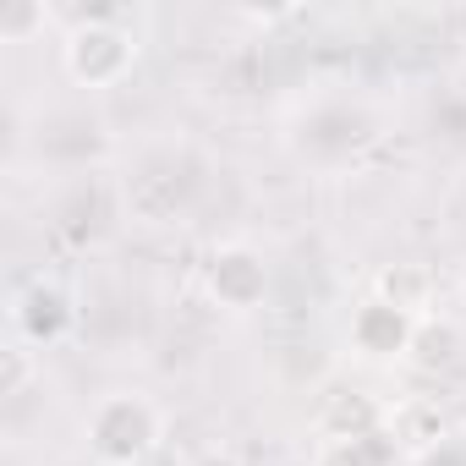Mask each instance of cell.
<instances>
[{
    "label": "cell",
    "mask_w": 466,
    "mask_h": 466,
    "mask_svg": "<svg viewBox=\"0 0 466 466\" xmlns=\"http://www.w3.org/2000/svg\"><path fill=\"white\" fill-rule=\"evenodd\" d=\"M12 319H17V335L28 340V346H56L66 329H72V302L56 291V286H28L23 297H17V308H12Z\"/></svg>",
    "instance_id": "cell-7"
},
{
    "label": "cell",
    "mask_w": 466,
    "mask_h": 466,
    "mask_svg": "<svg viewBox=\"0 0 466 466\" xmlns=\"http://www.w3.org/2000/svg\"><path fill=\"white\" fill-rule=\"evenodd\" d=\"M319 433H324V444L384 433V406L368 390H329L324 395V411H319Z\"/></svg>",
    "instance_id": "cell-8"
},
{
    "label": "cell",
    "mask_w": 466,
    "mask_h": 466,
    "mask_svg": "<svg viewBox=\"0 0 466 466\" xmlns=\"http://www.w3.org/2000/svg\"><path fill=\"white\" fill-rule=\"evenodd\" d=\"M302 132H308V148H313L319 159H346V154L368 148L379 127H373V116L357 110V105H329V110H319Z\"/></svg>",
    "instance_id": "cell-6"
},
{
    "label": "cell",
    "mask_w": 466,
    "mask_h": 466,
    "mask_svg": "<svg viewBox=\"0 0 466 466\" xmlns=\"http://www.w3.org/2000/svg\"><path fill=\"white\" fill-rule=\"evenodd\" d=\"M187 466H242V461L230 455V450H219V444H214V450H198V455H192Z\"/></svg>",
    "instance_id": "cell-15"
},
{
    "label": "cell",
    "mask_w": 466,
    "mask_h": 466,
    "mask_svg": "<svg viewBox=\"0 0 466 466\" xmlns=\"http://www.w3.org/2000/svg\"><path fill=\"white\" fill-rule=\"evenodd\" d=\"M373 297L400 308V313H411V319H422V308L433 302V275L422 264H390V269H379Z\"/></svg>",
    "instance_id": "cell-9"
},
{
    "label": "cell",
    "mask_w": 466,
    "mask_h": 466,
    "mask_svg": "<svg viewBox=\"0 0 466 466\" xmlns=\"http://www.w3.org/2000/svg\"><path fill=\"white\" fill-rule=\"evenodd\" d=\"M319 466H395V439L368 433V439H335L319 450Z\"/></svg>",
    "instance_id": "cell-11"
},
{
    "label": "cell",
    "mask_w": 466,
    "mask_h": 466,
    "mask_svg": "<svg viewBox=\"0 0 466 466\" xmlns=\"http://www.w3.org/2000/svg\"><path fill=\"white\" fill-rule=\"evenodd\" d=\"M455 357H461V329H455V324H439V319H422L417 335H411L406 362H411L417 373H450Z\"/></svg>",
    "instance_id": "cell-10"
},
{
    "label": "cell",
    "mask_w": 466,
    "mask_h": 466,
    "mask_svg": "<svg viewBox=\"0 0 466 466\" xmlns=\"http://www.w3.org/2000/svg\"><path fill=\"white\" fill-rule=\"evenodd\" d=\"M203 291L225 308V313H253L264 297H269V264L264 253L230 242V248H214L208 264H203Z\"/></svg>",
    "instance_id": "cell-4"
},
{
    "label": "cell",
    "mask_w": 466,
    "mask_h": 466,
    "mask_svg": "<svg viewBox=\"0 0 466 466\" xmlns=\"http://www.w3.org/2000/svg\"><path fill=\"white\" fill-rule=\"evenodd\" d=\"M61 66L77 88H116L137 66V39L110 12H77L61 45Z\"/></svg>",
    "instance_id": "cell-1"
},
{
    "label": "cell",
    "mask_w": 466,
    "mask_h": 466,
    "mask_svg": "<svg viewBox=\"0 0 466 466\" xmlns=\"http://www.w3.org/2000/svg\"><path fill=\"white\" fill-rule=\"evenodd\" d=\"M192 192H198V159H192V154H176V148L148 154V159L127 176V208H132L137 219H148V225L176 219V214L192 203Z\"/></svg>",
    "instance_id": "cell-3"
},
{
    "label": "cell",
    "mask_w": 466,
    "mask_h": 466,
    "mask_svg": "<svg viewBox=\"0 0 466 466\" xmlns=\"http://www.w3.org/2000/svg\"><path fill=\"white\" fill-rule=\"evenodd\" d=\"M417 324H422V319H411V313H400V308L368 297V302L351 313V346H357L368 362H395V357L411 351Z\"/></svg>",
    "instance_id": "cell-5"
},
{
    "label": "cell",
    "mask_w": 466,
    "mask_h": 466,
    "mask_svg": "<svg viewBox=\"0 0 466 466\" xmlns=\"http://www.w3.org/2000/svg\"><path fill=\"white\" fill-rule=\"evenodd\" d=\"M417 466H466V450H461V444H444V439H439V444H428V455H422Z\"/></svg>",
    "instance_id": "cell-14"
},
{
    "label": "cell",
    "mask_w": 466,
    "mask_h": 466,
    "mask_svg": "<svg viewBox=\"0 0 466 466\" xmlns=\"http://www.w3.org/2000/svg\"><path fill=\"white\" fill-rule=\"evenodd\" d=\"M165 433V417L148 395H105L88 411V450L99 466H143Z\"/></svg>",
    "instance_id": "cell-2"
},
{
    "label": "cell",
    "mask_w": 466,
    "mask_h": 466,
    "mask_svg": "<svg viewBox=\"0 0 466 466\" xmlns=\"http://www.w3.org/2000/svg\"><path fill=\"white\" fill-rule=\"evenodd\" d=\"M28 384V346H12L6 351V379H0V395H23Z\"/></svg>",
    "instance_id": "cell-13"
},
{
    "label": "cell",
    "mask_w": 466,
    "mask_h": 466,
    "mask_svg": "<svg viewBox=\"0 0 466 466\" xmlns=\"http://www.w3.org/2000/svg\"><path fill=\"white\" fill-rule=\"evenodd\" d=\"M45 6H39V0H17V6H6V12H0V39H6V45H23V39H34L39 28H45Z\"/></svg>",
    "instance_id": "cell-12"
},
{
    "label": "cell",
    "mask_w": 466,
    "mask_h": 466,
    "mask_svg": "<svg viewBox=\"0 0 466 466\" xmlns=\"http://www.w3.org/2000/svg\"><path fill=\"white\" fill-rule=\"evenodd\" d=\"M455 291H461V302H466V264H461V275H455Z\"/></svg>",
    "instance_id": "cell-16"
}]
</instances>
